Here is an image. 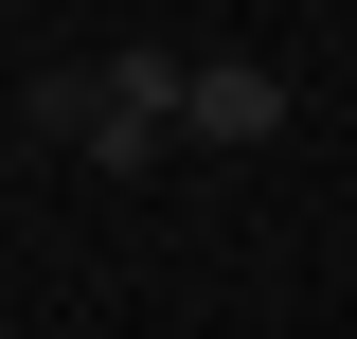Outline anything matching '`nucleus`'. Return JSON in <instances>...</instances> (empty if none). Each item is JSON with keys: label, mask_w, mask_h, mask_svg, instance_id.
Here are the masks:
<instances>
[{"label": "nucleus", "mask_w": 357, "mask_h": 339, "mask_svg": "<svg viewBox=\"0 0 357 339\" xmlns=\"http://www.w3.org/2000/svg\"><path fill=\"white\" fill-rule=\"evenodd\" d=\"M178 143H286V72L268 54H197L178 72Z\"/></svg>", "instance_id": "f257e3e1"}, {"label": "nucleus", "mask_w": 357, "mask_h": 339, "mask_svg": "<svg viewBox=\"0 0 357 339\" xmlns=\"http://www.w3.org/2000/svg\"><path fill=\"white\" fill-rule=\"evenodd\" d=\"M107 126V72H36V143H89Z\"/></svg>", "instance_id": "f03ea898"}]
</instances>
